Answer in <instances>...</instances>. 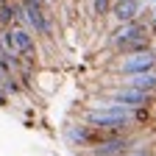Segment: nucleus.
<instances>
[{
  "instance_id": "obj_9",
  "label": "nucleus",
  "mask_w": 156,
  "mask_h": 156,
  "mask_svg": "<svg viewBox=\"0 0 156 156\" xmlns=\"http://www.w3.org/2000/svg\"><path fill=\"white\" fill-rule=\"evenodd\" d=\"M0 50H3L6 56H14V58H20L17 39H14V31H11V28H0Z\"/></svg>"
},
{
  "instance_id": "obj_19",
  "label": "nucleus",
  "mask_w": 156,
  "mask_h": 156,
  "mask_svg": "<svg viewBox=\"0 0 156 156\" xmlns=\"http://www.w3.org/2000/svg\"><path fill=\"white\" fill-rule=\"evenodd\" d=\"M114 3H117V0H114Z\"/></svg>"
},
{
  "instance_id": "obj_17",
  "label": "nucleus",
  "mask_w": 156,
  "mask_h": 156,
  "mask_svg": "<svg viewBox=\"0 0 156 156\" xmlns=\"http://www.w3.org/2000/svg\"><path fill=\"white\" fill-rule=\"evenodd\" d=\"M145 3H148V9H153V6H156V0H145Z\"/></svg>"
},
{
  "instance_id": "obj_13",
  "label": "nucleus",
  "mask_w": 156,
  "mask_h": 156,
  "mask_svg": "<svg viewBox=\"0 0 156 156\" xmlns=\"http://www.w3.org/2000/svg\"><path fill=\"white\" fill-rule=\"evenodd\" d=\"M123 156H153V151L145 145V148H136V151H131V153H123Z\"/></svg>"
},
{
  "instance_id": "obj_18",
  "label": "nucleus",
  "mask_w": 156,
  "mask_h": 156,
  "mask_svg": "<svg viewBox=\"0 0 156 156\" xmlns=\"http://www.w3.org/2000/svg\"><path fill=\"white\" fill-rule=\"evenodd\" d=\"M151 14H153V17H156V6H153V9H151Z\"/></svg>"
},
{
  "instance_id": "obj_11",
  "label": "nucleus",
  "mask_w": 156,
  "mask_h": 156,
  "mask_svg": "<svg viewBox=\"0 0 156 156\" xmlns=\"http://www.w3.org/2000/svg\"><path fill=\"white\" fill-rule=\"evenodd\" d=\"M23 89H25V87H23V81H20V78H6V81H3V92H6L9 98H11V95H14V98L23 95Z\"/></svg>"
},
{
  "instance_id": "obj_2",
  "label": "nucleus",
  "mask_w": 156,
  "mask_h": 156,
  "mask_svg": "<svg viewBox=\"0 0 156 156\" xmlns=\"http://www.w3.org/2000/svg\"><path fill=\"white\" fill-rule=\"evenodd\" d=\"M109 70L117 73V75H136V73L156 70V48L140 50V53H120V56L112 58Z\"/></svg>"
},
{
  "instance_id": "obj_4",
  "label": "nucleus",
  "mask_w": 156,
  "mask_h": 156,
  "mask_svg": "<svg viewBox=\"0 0 156 156\" xmlns=\"http://www.w3.org/2000/svg\"><path fill=\"white\" fill-rule=\"evenodd\" d=\"M62 136H64V142H67L70 148L81 151V153H84L87 148L98 145L101 140H106V134H101V131L89 128L84 120H67V123L62 126Z\"/></svg>"
},
{
  "instance_id": "obj_5",
  "label": "nucleus",
  "mask_w": 156,
  "mask_h": 156,
  "mask_svg": "<svg viewBox=\"0 0 156 156\" xmlns=\"http://www.w3.org/2000/svg\"><path fill=\"white\" fill-rule=\"evenodd\" d=\"M101 98L117 101V103H123L131 112H136V109H151L153 106V95L140 92V89H131V87H117V84H106L101 89Z\"/></svg>"
},
{
  "instance_id": "obj_3",
  "label": "nucleus",
  "mask_w": 156,
  "mask_h": 156,
  "mask_svg": "<svg viewBox=\"0 0 156 156\" xmlns=\"http://www.w3.org/2000/svg\"><path fill=\"white\" fill-rule=\"evenodd\" d=\"M136 148H145L140 142V134L131 131V134H117V136H106V140H101L98 145L87 148L84 156H123V153H131Z\"/></svg>"
},
{
  "instance_id": "obj_8",
  "label": "nucleus",
  "mask_w": 156,
  "mask_h": 156,
  "mask_svg": "<svg viewBox=\"0 0 156 156\" xmlns=\"http://www.w3.org/2000/svg\"><path fill=\"white\" fill-rule=\"evenodd\" d=\"M11 31H14V39H17L20 58H31V62H36V36L25 25H11Z\"/></svg>"
},
{
  "instance_id": "obj_16",
  "label": "nucleus",
  "mask_w": 156,
  "mask_h": 156,
  "mask_svg": "<svg viewBox=\"0 0 156 156\" xmlns=\"http://www.w3.org/2000/svg\"><path fill=\"white\" fill-rule=\"evenodd\" d=\"M58 3H62V0H48V6L53 9V6H58Z\"/></svg>"
},
{
  "instance_id": "obj_10",
  "label": "nucleus",
  "mask_w": 156,
  "mask_h": 156,
  "mask_svg": "<svg viewBox=\"0 0 156 156\" xmlns=\"http://www.w3.org/2000/svg\"><path fill=\"white\" fill-rule=\"evenodd\" d=\"M112 6H114V0H92V14L98 20H103L112 14Z\"/></svg>"
},
{
  "instance_id": "obj_12",
  "label": "nucleus",
  "mask_w": 156,
  "mask_h": 156,
  "mask_svg": "<svg viewBox=\"0 0 156 156\" xmlns=\"http://www.w3.org/2000/svg\"><path fill=\"white\" fill-rule=\"evenodd\" d=\"M134 123H151V109H136L134 112Z\"/></svg>"
},
{
  "instance_id": "obj_6",
  "label": "nucleus",
  "mask_w": 156,
  "mask_h": 156,
  "mask_svg": "<svg viewBox=\"0 0 156 156\" xmlns=\"http://www.w3.org/2000/svg\"><path fill=\"white\" fill-rule=\"evenodd\" d=\"M142 11H145V0H117L109 17L114 20V25H126L134 20H142Z\"/></svg>"
},
{
  "instance_id": "obj_14",
  "label": "nucleus",
  "mask_w": 156,
  "mask_h": 156,
  "mask_svg": "<svg viewBox=\"0 0 156 156\" xmlns=\"http://www.w3.org/2000/svg\"><path fill=\"white\" fill-rule=\"evenodd\" d=\"M9 106V95L3 92V87H0V109H6Z\"/></svg>"
},
{
  "instance_id": "obj_15",
  "label": "nucleus",
  "mask_w": 156,
  "mask_h": 156,
  "mask_svg": "<svg viewBox=\"0 0 156 156\" xmlns=\"http://www.w3.org/2000/svg\"><path fill=\"white\" fill-rule=\"evenodd\" d=\"M28 3H34V6H39V9H50L48 0H28ZM50 11H53V9H50Z\"/></svg>"
},
{
  "instance_id": "obj_1",
  "label": "nucleus",
  "mask_w": 156,
  "mask_h": 156,
  "mask_svg": "<svg viewBox=\"0 0 156 156\" xmlns=\"http://www.w3.org/2000/svg\"><path fill=\"white\" fill-rule=\"evenodd\" d=\"M109 48L114 56L120 53H140L153 48V25H148L145 20H134L126 25H114L109 34Z\"/></svg>"
},
{
  "instance_id": "obj_7",
  "label": "nucleus",
  "mask_w": 156,
  "mask_h": 156,
  "mask_svg": "<svg viewBox=\"0 0 156 156\" xmlns=\"http://www.w3.org/2000/svg\"><path fill=\"white\" fill-rule=\"evenodd\" d=\"M112 84H117V87H131V89L156 95V70L136 73V75H117V81H112Z\"/></svg>"
}]
</instances>
